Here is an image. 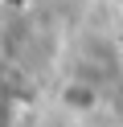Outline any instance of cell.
Masks as SVG:
<instances>
[{"label":"cell","instance_id":"1","mask_svg":"<svg viewBox=\"0 0 123 127\" xmlns=\"http://www.w3.org/2000/svg\"><path fill=\"white\" fill-rule=\"evenodd\" d=\"M78 127H98V123H94V119H90V123H78Z\"/></svg>","mask_w":123,"mask_h":127}]
</instances>
